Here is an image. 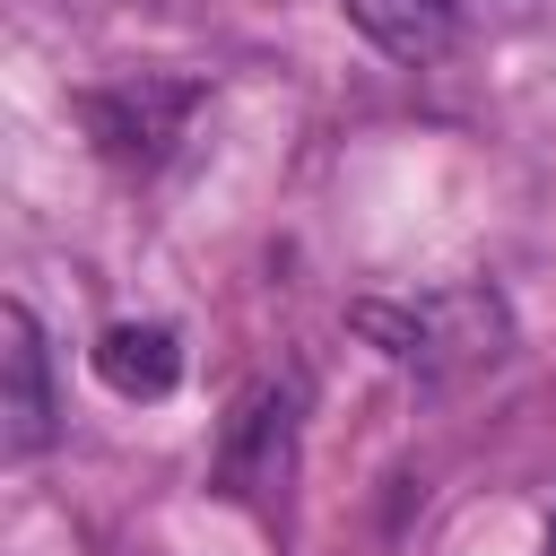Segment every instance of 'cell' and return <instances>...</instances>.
<instances>
[{
  "label": "cell",
  "instance_id": "1",
  "mask_svg": "<svg viewBox=\"0 0 556 556\" xmlns=\"http://www.w3.org/2000/svg\"><path fill=\"white\" fill-rule=\"evenodd\" d=\"M391 365L443 382V374H469V365H495L513 348V313L495 287H426L408 304H356L348 313Z\"/></svg>",
  "mask_w": 556,
  "mask_h": 556
},
{
  "label": "cell",
  "instance_id": "2",
  "mask_svg": "<svg viewBox=\"0 0 556 556\" xmlns=\"http://www.w3.org/2000/svg\"><path fill=\"white\" fill-rule=\"evenodd\" d=\"M191 104H200L191 78H113V87H87L78 122H87V139H96L113 165H156V156L182 139Z\"/></svg>",
  "mask_w": 556,
  "mask_h": 556
},
{
  "label": "cell",
  "instance_id": "3",
  "mask_svg": "<svg viewBox=\"0 0 556 556\" xmlns=\"http://www.w3.org/2000/svg\"><path fill=\"white\" fill-rule=\"evenodd\" d=\"M61 434V391H52V348L26 304H0V452L35 460Z\"/></svg>",
  "mask_w": 556,
  "mask_h": 556
},
{
  "label": "cell",
  "instance_id": "4",
  "mask_svg": "<svg viewBox=\"0 0 556 556\" xmlns=\"http://www.w3.org/2000/svg\"><path fill=\"white\" fill-rule=\"evenodd\" d=\"M287 469H295V391L261 382V391H243V408L226 417L217 478H226V495H269V486H287Z\"/></svg>",
  "mask_w": 556,
  "mask_h": 556
},
{
  "label": "cell",
  "instance_id": "5",
  "mask_svg": "<svg viewBox=\"0 0 556 556\" xmlns=\"http://www.w3.org/2000/svg\"><path fill=\"white\" fill-rule=\"evenodd\" d=\"M348 26L391 61H443L460 35V0H339Z\"/></svg>",
  "mask_w": 556,
  "mask_h": 556
},
{
  "label": "cell",
  "instance_id": "6",
  "mask_svg": "<svg viewBox=\"0 0 556 556\" xmlns=\"http://www.w3.org/2000/svg\"><path fill=\"white\" fill-rule=\"evenodd\" d=\"M96 374L122 391V400H165L182 382V339L165 321H113L96 339Z\"/></svg>",
  "mask_w": 556,
  "mask_h": 556
},
{
  "label": "cell",
  "instance_id": "7",
  "mask_svg": "<svg viewBox=\"0 0 556 556\" xmlns=\"http://www.w3.org/2000/svg\"><path fill=\"white\" fill-rule=\"evenodd\" d=\"M504 9H530V0H504Z\"/></svg>",
  "mask_w": 556,
  "mask_h": 556
}]
</instances>
